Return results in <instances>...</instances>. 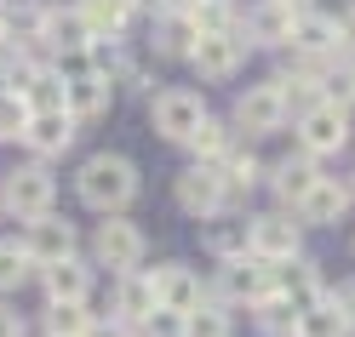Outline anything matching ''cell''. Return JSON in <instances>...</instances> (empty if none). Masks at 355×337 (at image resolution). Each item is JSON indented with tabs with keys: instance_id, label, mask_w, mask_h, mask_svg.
Here are the masks:
<instances>
[{
	"instance_id": "obj_1",
	"label": "cell",
	"mask_w": 355,
	"mask_h": 337,
	"mask_svg": "<svg viewBox=\"0 0 355 337\" xmlns=\"http://www.w3.org/2000/svg\"><path fill=\"white\" fill-rule=\"evenodd\" d=\"M138 189H144V172L121 149L86 154L80 172H75V200H80L86 212H98V217H126V206L138 200Z\"/></svg>"
},
{
	"instance_id": "obj_2",
	"label": "cell",
	"mask_w": 355,
	"mask_h": 337,
	"mask_svg": "<svg viewBox=\"0 0 355 337\" xmlns=\"http://www.w3.org/2000/svg\"><path fill=\"white\" fill-rule=\"evenodd\" d=\"M58 206V177L52 166L40 161H24V166H6L0 172V212L17 217V223H35Z\"/></svg>"
},
{
	"instance_id": "obj_3",
	"label": "cell",
	"mask_w": 355,
	"mask_h": 337,
	"mask_svg": "<svg viewBox=\"0 0 355 337\" xmlns=\"http://www.w3.org/2000/svg\"><path fill=\"white\" fill-rule=\"evenodd\" d=\"M270 291H275V263H263V257H235V263H218V275L207 280V298H212V303H224L230 314H235V309L263 303Z\"/></svg>"
},
{
	"instance_id": "obj_4",
	"label": "cell",
	"mask_w": 355,
	"mask_h": 337,
	"mask_svg": "<svg viewBox=\"0 0 355 337\" xmlns=\"http://www.w3.org/2000/svg\"><path fill=\"white\" fill-rule=\"evenodd\" d=\"M212 115L207 109V92L201 86H161L149 98V131L161 143H189V131Z\"/></svg>"
},
{
	"instance_id": "obj_5",
	"label": "cell",
	"mask_w": 355,
	"mask_h": 337,
	"mask_svg": "<svg viewBox=\"0 0 355 337\" xmlns=\"http://www.w3.org/2000/svg\"><path fill=\"white\" fill-rule=\"evenodd\" d=\"M86 252H92V268L132 275V268L144 263V252H149V235H144L132 217H98V229H92V240H86Z\"/></svg>"
},
{
	"instance_id": "obj_6",
	"label": "cell",
	"mask_w": 355,
	"mask_h": 337,
	"mask_svg": "<svg viewBox=\"0 0 355 337\" xmlns=\"http://www.w3.org/2000/svg\"><path fill=\"white\" fill-rule=\"evenodd\" d=\"M230 126L241 143H258V138H275V131H286V103L270 80L258 86H241L235 103H230Z\"/></svg>"
},
{
	"instance_id": "obj_7",
	"label": "cell",
	"mask_w": 355,
	"mask_h": 337,
	"mask_svg": "<svg viewBox=\"0 0 355 337\" xmlns=\"http://www.w3.org/2000/svg\"><path fill=\"white\" fill-rule=\"evenodd\" d=\"M349 109H332V103H315L309 115L293 120V149L309 154V161H327V154H344L349 143Z\"/></svg>"
},
{
	"instance_id": "obj_8",
	"label": "cell",
	"mask_w": 355,
	"mask_h": 337,
	"mask_svg": "<svg viewBox=\"0 0 355 337\" xmlns=\"http://www.w3.org/2000/svg\"><path fill=\"white\" fill-rule=\"evenodd\" d=\"M247 229H252V257H263V263H293V257H304V229H298V217L293 212H281V206H270V212H247Z\"/></svg>"
},
{
	"instance_id": "obj_9",
	"label": "cell",
	"mask_w": 355,
	"mask_h": 337,
	"mask_svg": "<svg viewBox=\"0 0 355 337\" xmlns=\"http://www.w3.org/2000/svg\"><path fill=\"white\" fill-rule=\"evenodd\" d=\"M172 206L184 212L189 223H207L218 212H235L230 206V194H224V177H218L212 166H184L172 177Z\"/></svg>"
},
{
	"instance_id": "obj_10",
	"label": "cell",
	"mask_w": 355,
	"mask_h": 337,
	"mask_svg": "<svg viewBox=\"0 0 355 337\" xmlns=\"http://www.w3.org/2000/svg\"><path fill=\"white\" fill-rule=\"evenodd\" d=\"M247 57H252V46H247L241 35H201L184 63L195 69V80H201V86H230L241 69H247Z\"/></svg>"
},
{
	"instance_id": "obj_11",
	"label": "cell",
	"mask_w": 355,
	"mask_h": 337,
	"mask_svg": "<svg viewBox=\"0 0 355 337\" xmlns=\"http://www.w3.org/2000/svg\"><path fill=\"white\" fill-rule=\"evenodd\" d=\"M24 252L35 257V268L69 263V257H80V229H75L69 217H58V212H46V217H35V223H24Z\"/></svg>"
},
{
	"instance_id": "obj_12",
	"label": "cell",
	"mask_w": 355,
	"mask_h": 337,
	"mask_svg": "<svg viewBox=\"0 0 355 337\" xmlns=\"http://www.w3.org/2000/svg\"><path fill=\"white\" fill-rule=\"evenodd\" d=\"M109 103H115V86H109L103 75L80 69V63H69L63 69V115H69L75 126H92L109 115Z\"/></svg>"
},
{
	"instance_id": "obj_13",
	"label": "cell",
	"mask_w": 355,
	"mask_h": 337,
	"mask_svg": "<svg viewBox=\"0 0 355 337\" xmlns=\"http://www.w3.org/2000/svg\"><path fill=\"white\" fill-rule=\"evenodd\" d=\"M293 24H298V12L293 6H281V0H252L247 12H241V40L258 52H286L293 46Z\"/></svg>"
},
{
	"instance_id": "obj_14",
	"label": "cell",
	"mask_w": 355,
	"mask_h": 337,
	"mask_svg": "<svg viewBox=\"0 0 355 337\" xmlns=\"http://www.w3.org/2000/svg\"><path fill=\"white\" fill-rule=\"evenodd\" d=\"M149 286H155V303H161L166 314H184V320L207 303V280L195 275L189 263H155L149 268Z\"/></svg>"
},
{
	"instance_id": "obj_15",
	"label": "cell",
	"mask_w": 355,
	"mask_h": 337,
	"mask_svg": "<svg viewBox=\"0 0 355 337\" xmlns=\"http://www.w3.org/2000/svg\"><path fill=\"white\" fill-rule=\"evenodd\" d=\"M349 206H355V194H349V177H321L315 189H309L304 200H298V229L309 235V229H338V223L349 217Z\"/></svg>"
},
{
	"instance_id": "obj_16",
	"label": "cell",
	"mask_w": 355,
	"mask_h": 337,
	"mask_svg": "<svg viewBox=\"0 0 355 337\" xmlns=\"http://www.w3.org/2000/svg\"><path fill=\"white\" fill-rule=\"evenodd\" d=\"M321 177H327L321 161H309V154H298V149H293V154H281L275 166H263V183H270V194H275V206H281V212H298V200L315 189Z\"/></svg>"
},
{
	"instance_id": "obj_17",
	"label": "cell",
	"mask_w": 355,
	"mask_h": 337,
	"mask_svg": "<svg viewBox=\"0 0 355 337\" xmlns=\"http://www.w3.org/2000/svg\"><path fill=\"white\" fill-rule=\"evenodd\" d=\"M40 46H46L52 63L63 69V63H80V57H86V46H92V29L80 24L75 6H52V12H46V29H40Z\"/></svg>"
},
{
	"instance_id": "obj_18",
	"label": "cell",
	"mask_w": 355,
	"mask_h": 337,
	"mask_svg": "<svg viewBox=\"0 0 355 337\" xmlns=\"http://www.w3.org/2000/svg\"><path fill=\"white\" fill-rule=\"evenodd\" d=\"M201 252L212 263H235V257H252V229H247V212H218L201 223Z\"/></svg>"
},
{
	"instance_id": "obj_19",
	"label": "cell",
	"mask_w": 355,
	"mask_h": 337,
	"mask_svg": "<svg viewBox=\"0 0 355 337\" xmlns=\"http://www.w3.org/2000/svg\"><path fill=\"white\" fill-rule=\"evenodd\" d=\"M75 138H80V126L63 115V109H52V115H35L29 120V131H24V149H29V161H40V166H52V161H63V154L75 149Z\"/></svg>"
},
{
	"instance_id": "obj_20",
	"label": "cell",
	"mask_w": 355,
	"mask_h": 337,
	"mask_svg": "<svg viewBox=\"0 0 355 337\" xmlns=\"http://www.w3.org/2000/svg\"><path fill=\"white\" fill-rule=\"evenodd\" d=\"M286 52L315 57V63H338V17L321 12V6L298 12V24H293V46H286Z\"/></svg>"
},
{
	"instance_id": "obj_21",
	"label": "cell",
	"mask_w": 355,
	"mask_h": 337,
	"mask_svg": "<svg viewBox=\"0 0 355 337\" xmlns=\"http://www.w3.org/2000/svg\"><path fill=\"white\" fill-rule=\"evenodd\" d=\"M161 309L149 286V268H132V275H115V298H109V320H121L132 331H144V320Z\"/></svg>"
},
{
	"instance_id": "obj_22",
	"label": "cell",
	"mask_w": 355,
	"mask_h": 337,
	"mask_svg": "<svg viewBox=\"0 0 355 337\" xmlns=\"http://www.w3.org/2000/svg\"><path fill=\"white\" fill-rule=\"evenodd\" d=\"M40 275V291H46V303H92V263L86 257H69V263H52V268H35Z\"/></svg>"
},
{
	"instance_id": "obj_23",
	"label": "cell",
	"mask_w": 355,
	"mask_h": 337,
	"mask_svg": "<svg viewBox=\"0 0 355 337\" xmlns=\"http://www.w3.org/2000/svg\"><path fill=\"white\" fill-rule=\"evenodd\" d=\"M218 177H224V194H230V206H241V200H247L258 183H263V161H258V149L252 143H230V154H224V161H218L212 166Z\"/></svg>"
},
{
	"instance_id": "obj_24",
	"label": "cell",
	"mask_w": 355,
	"mask_h": 337,
	"mask_svg": "<svg viewBox=\"0 0 355 337\" xmlns=\"http://www.w3.org/2000/svg\"><path fill=\"white\" fill-rule=\"evenodd\" d=\"M275 291H281V298H293L298 309H315L327 298V275H321L315 257H293V263L275 268Z\"/></svg>"
},
{
	"instance_id": "obj_25",
	"label": "cell",
	"mask_w": 355,
	"mask_h": 337,
	"mask_svg": "<svg viewBox=\"0 0 355 337\" xmlns=\"http://www.w3.org/2000/svg\"><path fill=\"white\" fill-rule=\"evenodd\" d=\"M75 12H80V24L92 29V40H121L132 29V17H138L126 0H75Z\"/></svg>"
},
{
	"instance_id": "obj_26",
	"label": "cell",
	"mask_w": 355,
	"mask_h": 337,
	"mask_svg": "<svg viewBox=\"0 0 355 337\" xmlns=\"http://www.w3.org/2000/svg\"><path fill=\"white\" fill-rule=\"evenodd\" d=\"M195 24L189 17H178V12H155V29H149V46H155V57H189L195 52Z\"/></svg>"
},
{
	"instance_id": "obj_27",
	"label": "cell",
	"mask_w": 355,
	"mask_h": 337,
	"mask_svg": "<svg viewBox=\"0 0 355 337\" xmlns=\"http://www.w3.org/2000/svg\"><path fill=\"white\" fill-rule=\"evenodd\" d=\"M230 143H235V126H230V120H218V115H207L201 126L189 131V143H184V149L195 154L189 166H218V161L230 154Z\"/></svg>"
},
{
	"instance_id": "obj_28",
	"label": "cell",
	"mask_w": 355,
	"mask_h": 337,
	"mask_svg": "<svg viewBox=\"0 0 355 337\" xmlns=\"http://www.w3.org/2000/svg\"><path fill=\"white\" fill-rule=\"evenodd\" d=\"M46 0H6L0 6V17H6V35L12 46H40V29H46Z\"/></svg>"
},
{
	"instance_id": "obj_29",
	"label": "cell",
	"mask_w": 355,
	"mask_h": 337,
	"mask_svg": "<svg viewBox=\"0 0 355 337\" xmlns=\"http://www.w3.org/2000/svg\"><path fill=\"white\" fill-rule=\"evenodd\" d=\"M247 314H252V331H258V337H293L304 309H298L293 298H281V291H270V298H263V303H252Z\"/></svg>"
},
{
	"instance_id": "obj_30",
	"label": "cell",
	"mask_w": 355,
	"mask_h": 337,
	"mask_svg": "<svg viewBox=\"0 0 355 337\" xmlns=\"http://www.w3.org/2000/svg\"><path fill=\"white\" fill-rule=\"evenodd\" d=\"M92 320H98V314L86 303H46V309H40V331H46V337H86Z\"/></svg>"
},
{
	"instance_id": "obj_31",
	"label": "cell",
	"mask_w": 355,
	"mask_h": 337,
	"mask_svg": "<svg viewBox=\"0 0 355 337\" xmlns=\"http://www.w3.org/2000/svg\"><path fill=\"white\" fill-rule=\"evenodd\" d=\"M293 337H355V331H349V320L338 314V303L321 298L315 309H304V314H298V331H293Z\"/></svg>"
},
{
	"instance_id": "obj_32",
	"label": "cell",
	"mask_w": 355,
	"mask_h": 337,
	"mask_svg": "<svg viewBox=\"0 0 355 337\" xmlns=\"http://www.w3.org/2000/svg\"><path fill=\"white\" fill-rule=\"evenodd\" d=\"M195 35H241V6L235 0H201V6L189 12Z\"/></svg>"
},
{
	"instance_id": "obj_33",
	"label": "cell",
	"mask_w": 355,
	"mask_h": 337,
	"mask_svg": "<svg viewBox=\"0 0 355 337\" xmlns=\"http://www.w3.org/2000/svg\"><path fill=\"white\" fill-rule=\"evenodd\" d=\"M35 275V257L24 252V240H0V298L6 291H24Z\"/></svg>"
},
{
	"instance_id": "obj_34",
	"label": "cell",
	"mask_w": 355,
	"mask_h": 337,
	"mask_svg": "<svg viewBox=\"0 0 355 337\" xmlns=\"http://www.w3.org/2000/svg\"><path fill=\"white\" fill-rule=\"evenodd\" d=\"M184 337H235V314H230L224 303H212V298H207V303L184 320Z\"/></svg>"
},
{
	"instance_id": "obj_35",
	"label": "cell",
	"mask_w": 355,
	"mask_h": 337,
	"mask_svg": "<svg viewBox=\"0 0 355 337\" xmlns=\"http://www.w3.org/2000/svg\"><path fill=\"white\" fill-rule=\"evenodd\" d=\"M35 120V109L24 98H12V92H0V143H24V131Z\"/></svg>"
},
{
	"instance_id": "obj_36",
	"label": "cell",
	"mask_w": 355,
	"mask_h": 337,
	"mask_svg": "<svg viewBox=\"0 0 355 337\" xmlns=\"http://www.w3.org/2000/svg\"><path fill=\"white\" fill-rule=\"evenodd\" d=\"M29 109H35V115L63 109V69H58V63H52V69H40V80L29 86Z\"/></svg>"
},
{
	"instance_id": "obj_37",
	"label": "cell",
	"mask_w": 355,
	"mask_h": 337,
	"mask_svg": "<svg viewBox=\"0 0 355 337\" xmlns=\"http://www.w3.org/2000/svg\"><path fill=\"white\" fill-rule=\"evenodd\" d=\"M332 17H338V57L355 63V0H349V6H338Z\"/></svg>"
},
{
	"instance_id": "obj_38",
	"label": "cell",
	"mask_w": 355,
	"mask_h": 337,
	"mask_svg": "<svg viewBox=\"0 0 355 337\" xmlns=\"http://www.w3.org/2000/svg\"><path fill=\"white\" fill-rule=\"evenodd\" d=\"M138 337H184V314H166V309H155L149 320H144V331Z\"/></svg>"
},
{
	"instance_id": "obj_39",
	"label": "cell",
	"mask_w": 355,
	"mask_h": 337,
	"mask_svg": "<svg viewBox=\"0 0 355 337\" xmlns=\"http://www.w3.org/2000/svg\"><path fill=\"white\" fill-rule=\"evenodd\" d=\"M327 298L338 303V314H344V320H349V331H355V275H344L338 286H327Z\"/></svg>"
},
{
	"instance_id": "obj_40",
	"label": "cell",
	"mask_w": 355,
	"mask_h": 337,
	"mask_svg": "<svg viewBox=\"0 0 355 337\" xmlns=\"http://www.w3.org/2000/svg\"><path fill=\"white\" fill-rule=\"evenodd\" d=\"M0 337H29V320L12 303H0Z\"/></svg>"
},
{
	"instance_id": "obj_41",
	"label": "cell",
	"mask_w": 355,
	"mask_h": 337,
	"mask_svg": "<svg viewBox=\"0 0 355 337\" xmlns=\"http://www.w3.org/2000/svg\"><path fill=\"white\" fill-rule=\"evenodd\" d=\"M86 337H138L132 326H121V320H109V314H98L92 326H86Z\"/></svg>"
},
{
	"instance_id": "obj_42",
	"label": "cell",
	"mask_w": 355,
	"mask_h": 337,
	"mask_svg": "<svg viewBox=\"0 0 355 337\" xmlns=\"http://www.w3.org/2000/svg\"><path fill=\"white\" fill-rule=\"evenodd\" d=\"M201 0H155V12H178V17H189Z\"/></svg>"
},
{
	"instance_id": "obj_43",
	"label": "cell",
	"mask_w": 355,
	"mask_h": 337,
	"mask_svg": "<svg viewBox=\"0 0 355 337\" xmlns=\"http://www.w3.org/2000/svg\"><path fill=\"white\" fill-rule=\"evenodd\" d=\"M281 6H293V12H309V6H315V0H281Z\"/></svg>"
},
{
	"instance_id": "obj_44",
	"label": "cell",
	"mask_w": 355,
	"mask_h": 337,
	"mask_svg": "<svg viewBox=\"0 0 355 337\" xmlns=\"http://www.w3.org/2000/svg\"><path fill=\"white\" fill-rule=\"evenodd\" d=\"M12 46V35H6V17H0V52H6Z\"/></svg>"
},
{
	"instance_id": "obj_45",
	"label": "cell",
	"mask_w": 355,
	"mask_h": 337,
	"mask_svg": "<svg viewBox=\"0 0 355 337\" xmlns=\"http://www.w3.org/2000/svg\"><path fill=\"white\" fill-rule=\"evenodd\" d=\"M349 194H355V172H349Z\"/></svg>"
},
{
	"instance_id": "obj_46",
	"label": "cell",
	"mask_w": 355,
	"mask_h": 337,
	"mask_svg": "<svg viewBox=\"0 0 355 337\" xmlns=\"http://www.w3.org/2000/svg\"><path fill=\"white\" fill-rule=\"evenodd\" d=\"M349 252H355V235H349Z\"/></svg>"
},
{
	"instance_id": "obj_47",
	"label": "cell",
	"mask_w": 355,
	"mask_h": 337,
	"mask_svg": "<svg viewBox=\"0 0 355 337\" xmlns=\"http://www.w3.org/2000/svg\"><path fill=\"white\" fill-rule=\"evenodd\" d=\"M0 6H6V0H0Z\"/></svg>"
}]
</instances>
